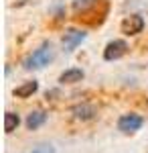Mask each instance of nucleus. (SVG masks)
Segmentation results:
<instances>
[{
  "mask_svg": "<svg viewBox=\"0 0 148 153\" xmlns=\"http://www.w3.org/2000/svg\"><path fill=\"white\" fill-rule=\"evenodd\" d=\"M75 21L89 27H100L110 12V0H77L73 4Z\"/></svg>",
  "mask_w": 148,
  "mask_h": 153,
  "instance_id": "f257e3e1",
  "label": "nucleus"
},
{
  "mask_svg": "<svg viewBox=\"0 0 148 153\" xmlns=\"http://www.w3.org/2000/svg\"><path fill=\"white\" fill-rule=\"evenodd\" d=\"M53 59H55V49H53V43L45 41V43H41V45L34 49L29 57L24 59L23 65H24V70H41V68L49 65Z\"/></svg>",
  "mask_w": 148,
  "mask_h": 153,
  "instance_id": "f03ea898",
  "label": "nucleus"
},
{
  "mask_svg": "<svg viewBox=\"0 0 148 153\" xmlns=\"http://www.w3.org/2000/svg\"><path fill=\"white\" fill-rule=\"evenodd\" d=\"M142 125H144V118L136 112H126L118 118V131L124 133V135H132V133L140 131Z\"/></svg>",
  "mask_w": 148,
  "mask_h": 153,
  "instance_id": "7ed1b4c3",
  "label": "nucleus"
},
{
  "mask_svg": "<svg viewBox=\"0 0 148 153\" xmlns=\"http://www.w3.org/2000/svg\"><path fill=\"white\" fill-rule=\"evenodd\" d=\"M120 31L126 37H136L144 31V19L140 14H128L124 16V21L120 23Z\"/></svg>",
  "mask_w": 148,
  "mask_h": 153,
  "instance_id": "20e7f679",
  "label": "nucleus"
},
{
  "mask_svg": "<svg viewBox=\"0 0 148 153\" xmlns=\"http://www.w3.org/2000/svg\"><path fill=\"white\" fill-rule=\"evenodd\" d=\"M128 51H130V45L126 43L124 39H114L103 49V59L106 61H118V59L124 57Z\"/></svg>",
  "mask_w": 148,
  "mask_h": 153,
  "instance_id": "39448f33",
  "label": "nucleus"
},
{
  "mask_svg": "<svg viewBox=\"0 0 148 153\" xmlns=\"http://www.w3.org/2000/svg\"><path fill=\"white\" fill-rule=\"evenodd\" d=\"M85 37H87L85 31H79V29H67V31L63 33V49H65L67 53H71Z\"/></svg>",
  "mask_w": 148,
  "mask_h": 153,
  "instance_id": "423d86ee",
  "label": "nucleus"
},
{
  "mask_svg": "<svg viewBox=\"0 0 148 153\" xmlns=\"http://www.w3.org/2000/svg\"><path fill=\"white\" fill-rule=\"evenodd\" d=\"M71 114L77 120H91V118L97 117V108L89 102H81V104L71 106Z\"/></svg>",
  "mask_w": 148,
  "mask_h": 153,
  "instance_id": "0eeeda50",
  "label": "nucleus"
},
{
  "mask_svg": "<svg viewBox=\"0 0 148 153\" xmlns=\"http://www.w3.org/2000/svg\"><path fill=\"white\" fill-rule=\"evenodd\" d=\"M37 90H39V82L37 80H29V82H23L21 86H16L12 90V94L16 98H31Z\"/></svg>",
  "mask_w": 148,
  "mask_h": 153,
  "instance_id": "6e6552de",
  "label": "nucleus"
},
{
  "mask_svg": "<svg viewBox=\"0 0 148 153\" xmlns=\"http://www.w3.org/2000/svg\"><path fill=\"white\" fill-rule=\"evenodd\" d=\"M45 123H47V112L45 110H33V112L26 117V120H24V125H26L29 131H37L39 127H43Z\"/></svg>",
  "mask_w": 148,
  "mask_h": 153,
  "instance_id": "1a4fd4ad",
  "label": "nucleus"
},
{
  "mask_svg": "<svg viewBox=\"0 0 148 153\" xmlns=\"http://www.w3.org/2000/svg\"><path fill=\"white\" fill-rule=\"evenodd\" d=\"M85 78V74L81 68H69L59 76V84H77Z\"/></svg>",
  "mask_w": 148,
  "mask_h": 153,
  "instance_id": "9d476101",
  "label": "nucleus"
},
{
  "mask_svg": "<svg viewBox=\"0 0 148 153\" xmlns=\"http://www.w3.org/2000/svg\"><path fill=\"white\" fill-rule=\"evenodd\" d=\"M18 125H21V117L16 112H6L4 114V133L6 135L14 133V131L18 129Z\"/></svg>",
  "mask_w": 148,
  "mask_h": 153,
  "instance_id": "9b49d317",
  "label": "nucleus"
},
{
  "mask_svg": "<svg viewBox=\"0 0 148 153\" xmlns=\"http://www.w3.org/2000/svg\"><path fill=\"white\" fill-rule=\"evenodd\" d=\"M31 153H55V147H53L51 143H41V145H37Z\"/></svg>",
  "mask_w": 148,
  "mask_h": 153,
  "instance_id": "f8f14e48",
  "label": "nucleus"
},
{
  "mask_svg": "<svg viewBox=\"0 0 148 153\" xmlns=\"http://www.w3.org/2000/svg\"><path fill=\"white\" fill-rule=\"evenodd\" d=\"M31 0H14V2H10V6H16V8H21V6H24V4H29Z\"/></svg>",
  "mask_w": 148,
  "mask_h": 153,
  "instance_id": "ddd939ff",
  "label": "nucleus"
},
{
  "mask_svg": "<svg viewBox=\"0 0 148 153\" xmlns=\"http://www.w3.org/2000/svg\"><path fill=\"white\" fill-rule=\"evenodd\" d=\"M146 106H148V98H146Z\"/></svg>",
  "mask_w": 148,
  "mask_h": 153,
  "instance_id": "4468645a",
  "label": "nucleus"
}]
</instances>
